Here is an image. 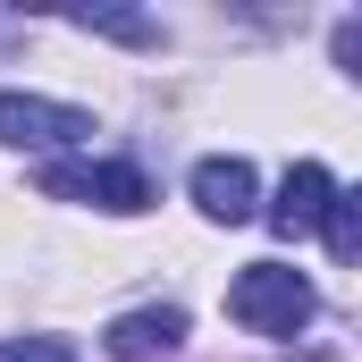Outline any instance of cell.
<instances>
[{
	"label": "cell",
	"instance_id": "52a82bcc",
	"mask_svg": "<svg viewBox=\"0 0 362 362\" xmlns=\"http://www.w3.org/2000/svg\"><path fill=\"white\" fill-rule=\"evenodd\" d=\"M320 236H329V253H337L346 270H362V185L329 202V228H320Z\"/></svg>",
	"mask_w": 362,
	"mask_h": 362
},
{
	"label": "cell",
	"instance_id": "9c48e42d",
	"mask_svg": "<svg viewBox=\"0 0 362 362\" xmlns=\"http://www.w3.org/2000/svg\"><path fill=\"white\" fill-rule=\"evenodd\" d=\"M0 362H76L59 337H0Z\"/></svg>",
	"mask_w": 362,
	"mask_h": 362
},
{
	"label": "cell",
	"instance_id": "3957f363",
	"mask_svg": "<svg viewBox=\"0 0 362 362\" xmlns=\"http://www.w3.org/2000/svg\"><path fill=\"white\" fill-rule=\"evenodd\" d=\"M93 118L76 101H42V93H0V144L8 152H68L85 144Z\"/></svg>",
	"mask_w": 362,
	"mask_h": 362
},
{
	"label": "cell",
	"instance_id": "6da1fadb",
	"mask_svg": "<svg viewBox=\"0 0 362 362\" xmlns=\"http://www.w3.org/2000/svg\"><path fill=\"white\" fill-rule=\"evenodd\" d=\"M228 320L253 329V337H295V329L312 320V278L286 270V262H253V270H236V286H228Z\"/></svg>",
	"mask_w": 362,
	"mask_h": 362
},
{
	"label": "cell",
	"instance_id": "5b68a950",
	"mask_svg": "<svg viewBox=\"0 0 362 362\" xmlns=\"http://www.w3.org/2000/svg\"><path fill=\"white\" fill-rule=\"evenodd\" d=\"M253 194H262L253 169H245V160H228V152L194 169V202H202V219H228V228H236V219H253V211H262Z\"/></svg>",
	"mask_w": 362,
	"mask_h": 362
},
{
	"label": "cell",
	"instance_id": "8992f818",
	"mask_svg": "<svg viewBox=\"0 0 362 362\" xmlns=\"http://www.w3.org/2000/svg\"><path fill=\"white\" fill-rule=\"evenodd\" d=\"M177 337H185V312L160 303V312H118L101 346H110L118 362H152V354H177Z\"/></svg>",
	"mask_w": 362,
	"mask_h": 362
},
{
	"label": "cell",
	"instance_id": "ba28073f",
	"mask_svg": "<svg viewBox=\"0 0 362 362\" xmlns=\"http://www.w3.org/2000/svg\"><path fill=\"white\" fill-rule=\"evenodd\" d=\"M68 25H85V34H110V42H160V25H152V17H127V8H76Z\"/></svg>",
	"mask_w": 362,
	"mask_h": 362
},
{
	"label": "cell",
	"instance_id": "30bf717a",
	"mask_svg": "<svg viewBox=\"0 0 362 362\" xmlns=\"http://www.w3.org/2000/svg\"><path fill=\"white\" fill-rule=\"evenodd\" d=\"M329 42H337V68H346V76H362V17H346Z\"/></svg>",
	"mask_w": 362,
	"mask_h": 362
},
{
	"label": "cell",
	"instance_id": "277c9868",
	"mask_svg": "<svg viewBox=\"0 0 362 362\" xmlns=\"http://www.w3.org/2000/svg\"><path fill=\"white\" fill-rule=\"evenodd\" d=\"M329 202H337V185H329V169L320 160H295L286 177H278V202L262 211L278 236H320L329 228Z\"/></svg>",
	"mask_w": 362,
	"mask_h": 362
},
{
	"label": "cell",
	"instance_id": "7a4b0ae2",
	"mask_svg": "<svg viewBox=\"0 0 362 362\" xmlns=\"http://www.w3.org/2000/svg\"><path fill=\"white\" fill-rule=\"evenodd\" d=\"M34 185H42L51 202H93V211H118V219L152 211V177H144L135 160H42Z\"/></svg>",
	"mask_w": 362,
	"mask_h": 362
}]
</instances>
